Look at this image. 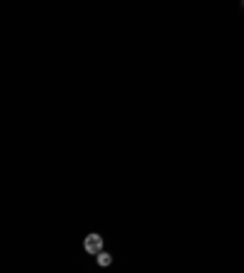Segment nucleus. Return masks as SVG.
Returning <instances> with one entry per match:
<instances>
[{
  "label": "nucleus",
  "instance_id": "f257e3e1",
  "mask_svg": "<svg viewBox=\"0 0 244 273\" xmlns=\"http://www.w3.org/2000/svg\"><path fill=\"white\" fill-rule=\"evenodd\" d=\"M83 249L88 254H100V249H103V237H100V234H88L86 241H83Z\"/></svg>",
  "mask_w": 244,
  "mask_h": 273
},
{
  "label": "nucleus",
  "instance_id": "f03ea898",
  "mask_svg": "<svg viewBox=\"0 0 244 273\" xmlns=\"http://www.w3.org/2000/svg\"><path fill=\"white\" fill-rule=\"evenodd\" d=\"M98 263H100V266H110L112 256H110V254H98Z\"/></svg>",
  "mask_w": 244,
  "mask_h": 273
}]
</instances>
